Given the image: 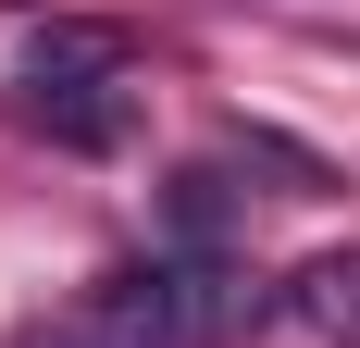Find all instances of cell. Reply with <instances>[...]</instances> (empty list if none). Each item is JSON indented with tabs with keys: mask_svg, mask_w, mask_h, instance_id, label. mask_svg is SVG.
Wrapping results in <instances>:
<instances>
[{
	"mask_svg": "<svg viewBox=\"0 0 360 348\" xmlns=\"http://www.w3.org/2000/svg\"><path fill=\"white\" fill-rule=\"evenodd\" d=\"M87 323H100L112 348H224V336H249L261 323V286L236 249H137V261H112L100 286H87Z\"/></svg>",
	"mask_w": 360,
	"mask_h": 348,
	"instance_id": "obj_1",
	"label": "cell"
},
{
	"mask_svg": "<svg viewBox=\"0 0 360 348\" xmlns=\"http://www.w3.org/2000/svg\"><path fill=\"white\" fill-rule=\"evenodd\" d=\"M13 112H25L50 149H124L137 137V50H124V25H50L25 50V75H13Z\"/></svg>",
	"mask_w": 360,
	"mask_h": 348,
	"instance_id": "obj_2",
	"label": "cell"
},
{
	"mask_svg": "<svg viewBox=\"0 0 360 348\" xmlns=\"http://www.w3.org/2000/svg\"><path fill=\"white\" fill-rule=\"evenodd\" d=\"M286 311L311 323V336L360 348V249H323V261H298V274H286Z\"/></svg>",
	"mask_w": 360,
	"mask_h": 348,
	"instance_id": "obj_3",
	"label": "cell"
},
{
	"mask_svg": "<svg viewBox=\"0 0 360 348\" xmlns=\"http://www.w3.org/2000/svg\"><path fill=\"white\" fill-rule=\"evenodd\" d=\"M50 348H112V336H100V323H87V336H50Z\"/></svg>",
	"mask_w": 360,
	"mask_h": 348,
	"instance_id": "obj_4",
	"label": "cell"
}]
</instances>
